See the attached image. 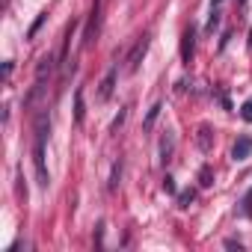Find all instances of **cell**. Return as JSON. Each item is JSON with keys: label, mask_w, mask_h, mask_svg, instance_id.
<instances>
[{"label": "cell", "mask_w": 252, "mask_h": 252, "mask_svg": "<svg viewBox=\"0 0 252 252\" xmlns=\"http://www.w3.org/2000/svg\"><path fill=\"white\" fill-rule=\"evenodd\" d=\"M51 71H54V54H45L36 65V83H45L51 77Z\"/></svg>", "instance_id": "obj_6"}, {"label": "cell", "mask_w": 252, "mask_h": 252, "mask_svg": "<svg viewBox=\"0 0 252 252\" xmlns=\"http://www.w3.org/2000/svg\"><path fill=\"white\" fill-rule=\"evenodd\" d=\"M237 3H240V6H243V3H246V0H237Z\"/></svg>", "instance_id": "obj_22"}, {"label": "cell", "mask_w": 252, "mask_h": 252, "mask_svg": "<svg viewBox=\"0 0 252 252\" xmlns=\"http://www.w3.org/2000/svg\"><path fill=\"white\" fill-rule=\"evenodd\" d=\"M249 155H252V140H249V137H240V140L234 143V149H231V158H234V160H246Z\"/></svg>", "instance_id": "obj_7"}, {"label": "cell", "mask_w": 252, "mask_h": 252, "mask_svg": "<svg viewBox=\"0 0 252 252\" xmlns=\"http://www.w3.org/2000/svg\"><path fill=\"white\" fill-rule=\"evenodd\" d=\"M172 152H175V134L172 131H166V137L160 140V160L166 163V160H172Z\"/></svg>", "instance_id": "obj_8"}, {"label": "cell", "mask_w": 252, "mask_h": 252, "mask_svg": "<svg viewBox=\"0 0 252 252\" xmlns=\"http://www.w3.org/2000/svg\"><path fill=\"white\" fill-rule=\"evenodd\" d=\"M199 184H202V187H211V184H214V169H211V166H202V169H199Z\"/></svg>", "instance_id": "obj_13"}, {"label": "cell", "mask_w": 252, "mask_h": 252, "mask_svg": "<svg viewBox=\"0 0 252 252\" xmlns=\"http://www.w3.org/2000/svg\"><path fill=\"white\" fill-rule=\"evenodd\" d=\"M193 51H196V30L190 27V30H184V36H181V60L190 65L193 63Z\"/></svg>", "instance_id": "obj_4"}, {"label": "cell", "mask_w": 252, "mask_h": 252, "mask_svg": "<svg viewBox=\"0 0 252 252\" xmlns=\"http://www.w3.org/2000/svg\"><path fill=\"white\" fill-rule=\"evenodd\" d=\"M9 74H12V60H6V65H3V77L9 80Z\"/></svg>", "instance_id": "obj_20"}, {"label": "cell", "mask_w": 252, "mask_h": 252, "mask_svg": "<svg viewBox=\"0 0 252 252\" xmlns=\"http://www.w3.org/2000/svg\"><path fill=\"white\" fill-rule=\"evenodd\" d=\"M240 116H243L246 122H252V98H249V101H243V107H240Z\"/></svg>", "instance_id": "obj_16"}, {"label": "cell", "mask_w": 252, "mask_h": 252, "mask_svg": "<svg viewBox=\"0 0 252 252\" xmlns=\"http://www.w3.org/2000/svg\"><path fill=\"white\" fill-rule=\"evenodd\" d=\"M146 51H149V36H140V42L134 45V51L128 57V71H137L140 68V60L146 57Z\"/></svg>", "instance_id": "obj_5"}, {"label": "cell", "mask_w": 252, "mask_h": 252, "mask_svg": "<svg viewBox=\"0 0 252 252\" xmlns=\"http://www.w3.org/2000/svg\"><path fill=\"white\" fill-rule=\"evenodd\" d=\"M249 48H252V27H249Z\"/></svg>", "instance_id": "obj_21"}, {"label": "cell", "mask_w": 252, "mask_h": 252, "mask_svg": "<svg viewBox=\"0 0 252 252\" xmlns=\"http://www.w3.org/2000/svg\"><path fill=\"white\" fill-rule=\"evenodd\" d=\"M196 143H199V149H202V152H211V128H208V125H202V128H199Z\"/></svg>", "instance_id": "obj_10"}, {"label": "cell", "mask_w": 252, "mask_h": 252, "mask_svg": "<svg viewBox=\"0 0 252 252\" xmlns=\"http://www.w3.org/2000/svg\"><path fill=\"white\" fill-rule=\"evenodd\" d=\"M83 116H86V104H83V89L74 92V122L83 125Z\"/></svg>", "instance_id": "obj_9"}, {"label": "cell", "mask_w": 252, "mask_h": 252, "mask_svg": "<svg viewBox=\"0 0 252 252\" xmlns=\"http://www.w3.org/2000/svg\"><path fill=\"white\" fill-rule=\"evenodd\" d=\"M243 211H246V214H252V190H249V193H246V199H243Z\"/></svg>", "instance_id": "obj_19"}, {"label": "cell", "mask_w": 252, "mask_h": 252, "mask_svg": "<svg viewBox=\"0 0 252 252\" xmlns=\"http://www.w3.org/2000/svg\"><path fill=\"white\" fill-rule=\"evenodd\" d=\"M160 110H163L160 104H155V107L149 110V116H146V122H143V131H152V128H155V122H158V116H160Z\"/></svg>", "instance_id": "obj_11"}, {"label": "cell", "mask_w": 252, "mask_h": 252, "mask_svg": "<svg viewBox=\"0 0 252 252\" xmlns=\"http://www.w3.org/2000/svg\"><path fill=\"white\" fill-rule=\"evenodd\" d=\"M98 21H101V0H92V12H89V24L83 33V48H89L98 36Z\"/></svg>", "instance_id": "obj_2"}, {"label": "cell", "mask_w": 252, "mask_h": 252, "mask_svg": "<svg viewBox=\"0 0 252 252\" xmlns=\"http://www.w3.org/2000/svg\"><path fill=\"white\" fill-rule=\"evenodd\" d=\"M116 74H119V68L110 65V71H107L104 80L98 83V101H110V95H113V89H116Z\"/></svg>", "instance_id": "obj_3"}, {"label": "cell", "mask_w": 252, "mask_h": 252, "mask_svg": "<svg viewBox=\"0 0 252 252\" xmlns=\"http://www.w3.org/2000/svg\"><path fill=\"white\" fill-rule=\"evenodd\" d=\"M220 3H222V0H217L214 9H211V18H208V33H214V30H217V24H220Z\"/></svg>", "instance_id": "obj_12"}, {"label": "cell", "mask_w": 252, "mask_h": 252, "mask_svg": "<svg viewBox=\"0 0 252 252\" xmlns=\"http://www.w3.org/2000/svg\"><path fill=\"white\" fill-rule=\"evenodd\" d=\"M45 18H48V12H42V15H39V18H36V24H33V27H30V33H27V36H30V39H33V36H36V33H39V27H42V24H45Z\"/></svg>", "instance_id": "obj_15"}, {"label": "cell", "mask_w": 252, "mask_h": 252, "mask_svg": "<svg viewBox=\"0 0 252 252\" xmlns=\"http://www.w3.org/2000/svg\"><path fill=\"white\" fill-rule=\"evenodd\" d=\"M119 178H122V163H116V169H113V181H110V190H116Z\"/></svg>", "instance_id": "obj_17"}, {"label": "cell", "mask_w": 252, "mask_h": 252, "mask_svg": "<svg viewBox=\"0 0 252 252\" xmlns=\"http://www.w3.org/2000/svg\"><path fill=\"white\" fill-rule=\"evenodd\" d=\"M48 131H51L48 113L39 110L36 113V137H33V166H36V178H39L42 187L51 184V175H48V166H45V140H48Z\"/></svg>", "instance_id": "obj_1"}, {"label": "cell", "mask_w": 252, "mask_h": 252, "mask_svg": "<svg viewBox=\"0 0 252 252\" xmlns=\"http://www.w3.org/2000/svg\"><path fill=\"white\" fill-rule=\"evenodd\" d=\"M193 199H196V190H184V193H178V208H190Z\"/></svg>", "instance_id": "obj_14"}, {"label": "cell", "mask_w": 252, "mask_h": 252, "mask_svg": "<svg viewBox=\"0 0 252 252\" xmlns=\"http://www.w3.org/2000/svg\"><path fill=\"white\" fill-rule=\"evenodd\" d=\"M163 190H166V193H175V178H172V175L163 178Z\"/></svg>", "instance_id": "obj_18"}]
</instances>
